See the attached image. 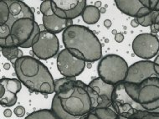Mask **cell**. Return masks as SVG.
Listing matches in <instances>:
<instances>
[{
  "mask_svg": "<svg viewBox=\"0 0 159 119\" xmlns=\"http://www.w3.org/2000/svg\"><path fill=\"white\" fill-rule=\"evenodd\" d=\"M65 49L76 58L85 62H95L102 58V44L96 35L87 27L72 25L63 31Z\"/></svg>",
  "mask_w": 159,
  "mask_h": 119,
  "instance_id": "cell-1",
  "label": "cell"
},
{
  "mask_svg": "<svg viewBox=\"0 0 159 119\" xmlns=\"http://www.w3.org/2000/svg\"><path fill=\"white\" fill-rule=\"evenodd\" d=\"M14 68L18 79L30 91L43 95L55 92V80L41 61L23 56L14 62Z\"/></svg>",
  "mask_w": 159,
  "mask_h": 119,
  "instance_id": "cell-2",
  "label": "cell"
},
{
  "mask_svg": "<svg viewBox=\"0 0 159 119\" xmlns=\"http://www.w3.org/2000/svg\"><path fill=\"white\" fill-rule=\"evenodd\" d=\"M87 87L88 85L77 80L76 85L70 91L57 94L62 108L67 113L78 117L87 116L92 112L93 108Z\"/></svg>",
  "mask_w": 159,
  "mask_h": 119,
  "instance_id": "cell-3",
  "label": "cell"
},
{
  "mask_svg": "<svg viewBox=\"0 0 159 119\" xmlns=\"http://www.w3.org/2000/svg\"><path fill=\"white\" fill-rule=\"evenodd\" d=\"M126 92L146 111L156 112L159 108V78H150L139 85L124 82Z\"/></svg>",
  "mask_w": 159,
  "mask_h": 119,
  "instance_id": "cell-4",
  "label": "cell"
},
{
  "mask_svg": "<svg viewBox=\"0 0 159 119\" xmlns=\"http://www.w3.org/2000/svg\"><path fill=\"white\" fill-rule=\"evenodd\" d=\"M128 67L122 57L117 55H108L99 61L97 72L99 77L104 82L116 86L125 81Z\"/></svg>",
  "mask_w": 159,
  "mask_h": 119,
  "instance_id": "cell-5",
  "label": "cell"
},
{
  "mask_svg": "<svg viewBox=\"0 0 159 119\" xmlns=\"http://www.w3.org/2000/svg\"><path fill=\"white\" fill-rule=\"evenodd\" d=\"M41 30L35 20L30 18H23L14 23L11 34L16 47L30 48L39 39Z\"/></svg>",
  "mask_w": 159,
  "mask_h": 119,
  "instance_id": "cell-6",
  "label": "cell"
},
{
  "mask_svg": "<svg viewBox=\"0 0 159 119\" xmlns=\"http://www.w3.org/2000/svg\"><path fill=\"white\" fill-rule=\"evenodd\" d=\"M23 18L34 20L29 6L20 0H2L0 3V25H7L11 30L14 23Z\"/></svg>",
  "mask_w": 159,
  "mask_h": 119,
  "instance_id": "cell-7",
  "label": "cell"
},
{
  "mask_svg": "<svg viewBox=\"0 0 159 119\" xmlns=\"http://www.w3.org/2000/svg\"><path fill=\"white\" fill-rule=\"evenodd\" d=\"M112 108L118 116L126 118H132L139 112L145 109L142 106L131 98L126 92L124 82L116 85L112 95Z\"/></svg>",
  "mask_w": 159,
  "mask_h": 119,
  "instance_id": "cell-8",
  "label": "cell"
},
{
  "mask_svg": "<svg viewBox=\"0 0 159 119\" xmlns=\"http://www.w3.org/2000/svg\"><path fill=\"white\" fill-rule=\"evenodd\" d=\"M115 86L104 82L100 77L88 84L87 91L91 97L92 108H112V95Z\"/></svg>",
  "mask_w": 159,
  "mask_h": 119,
  "instance_id": "cell-9",
  "label": "cell"
},
{
  "mask_svg": "<svg viewBox=\"0 0 159 119\" xmlns=\"http://www.w3.org/2000/svg\"><path fill=\"white\" fill-rule=\"evenodd\" d=\"M40 34L35 44L32 46L34 56L40 60H48L55 57L60 50V43L55 34L47 31L43 25H40Z\"/></svg>",
  "mask_w": 159,
  "mask_h": 119,
  "instance_id": "cell-10",
  "label": "cell"
},
{
  "mask_svg": "<svg viewBox=\"0 0 159 119\" xmlns=\"http://www.w3.org/2000/svg\"><path fill=\"white\" fill-rule=\"evenodd\" d=\"M132 47L136 56L148 61L159 52V39L154 34H141L133 39Z\"/></svg>",
  "mask_w": 159,
  "mask_h": 119,
  "instance_id": "cell-11",
  "label": "cell"
},
{
  "mask_svg": "<svg viewBox=\"0 0 159 119\" xmlns=\"http://www.w3.org/2000/svg\"><path fill=\"white\" fill-rule=\"evenodd\" d=\"M57 68L65 77L75 78L85 70L86 62L76 58L68 50L64 49L57 57Z\"/></svg>",
  "mask_w": 159,
  "mask_h": 119,
  "instance_id": "cell-12",
  "label": "cell"
},
{
  "mask_svg": "<svg viewBox=\"0 0 159 119\" xmlns=\"http://www.w3.org/2000/svg\"><path fill=\"white\" fill-rule=\"evenodd\" d=\"M40 12L42 14L43 25L47 31L50 33L57 34L66 30L73 25V20L61 19L54 13L51 0L43 1L40 4Z\"/></svg>",
  "mask_w": 159,
  "mask_h": 119,
  "instance_id": "cell-13",
  "label": "cell"
},
{
  "mask_svg": "<svg viewBox=\"0 0 159 119\" xmlns=\"http://www.w3.org/2000/svg\"><path fill=\"white\" fill-rule=\"evenodd\" d=\"M53 11L59 18L73 20L81 15L86 7L85 0H53Z\"/></svg>",
  "mask_w": 159,
  "mask_h": 119,
  "instance_id": "cell-14",
  "label": "cell"
},
{
  "mask_svg": "<svg viewBox=\"0 0 159 119\" xmlns=\"http://www.w3.org/2000/svg\"><path fill=\"white\" fill-rule=\"evenodd\" d=\"M150 78H159L154 68V62L151 61H140L128 67L127 76L124 82L139 85Z\"/></svg>",
  "mask_w": 159,
  "mask_h": 119,
  "instance_id": "cell-15",
  "label": "cell"
},
{
  "mask_svg": "<svg viewBox=\"0 0 159 119\" xmlns=\"http://www.w3.org/2000/svg\"><path fill=\"white\" fill-rule=\"evenodd\" d=\"M0 104L3 107H13L17 103V93L21 88V81L15 78H2L0 80Z\"/></svg>",
  "mask_w": 159,
  "mask_h": 119,
  "instance_id": "cell-16",
  "label": "cell"
},
{
  "mask_svg": "<svg viewBox=\"0 0 159 119\" xmlns=\"http://www.w3.org/2000/svg\"><path fill=\"white\" fill-rule=\"evenodd\" d=\"M115 3L121 13L135 19L145 17L152 12L149 8V0H116Z\"/></svg>",
  "mask_w": 159,
  "mask_h": 119,
  "instance_id": "cell-17",
  "label": "cell"
},
{
  "mask_svg": "<svg viewBox=\"0 0 159 119\" xmlns=\"http://www.w3.org/2000/svg\"><path fill=\"white\" fill-rule=\"evenodd\" d=\"M51 110L55 113V116L57 117L58 119H85V117H87L85 116L75 117H73L67 113L62 108V106L61 104V101H60V98H59L57 94H55L54 96V98L52 100Z\"/></svg>",
  "mask_w": 159,
  "mask_h": 119,
  "instance_id": "cell-18",
  "label": "cell"
},
{
  "mask_svg": "<svg viewBox=\"0 0 159 119\" xmlns=\"http://www.w3.org/2000/svg\"><path fill=\"white\" fill-rule=\"evenodd\" d=\"M77 80L75 78L63 77L55 80V94L66 93L74 88L76 85Z\"/></svg>",
  "mask_w": 159,
  "mask_h": 119,
  "instance_id": "cell-19",
  "label": "cell"
},
{
  "mask_svg": "<svg viewBox=\"0 0 159 119\" xmlns=\"http://www.w3.org/2000/svg\"><path fill=\"white\" fill-rule=\"evenodd\" d=\"M83 21L87 25H95L101 18L100 9L95 5H88L83 10L81 14Z\"/></svg>",
  "mask_w": 159,
  "mask_h": 119,
  "instance_id": "cell-20",
  "label": "cell"
},
{
  "mask_svg": "<svg viewBox=\"0 0 159 119\" xmlns=\"http://www.w3.org/2000/svg\"><path fill=\"white\" fill-rule=\"evenodd\" d=\"M1 51L3 56L5 57L7 60L12 61V63L14 64V62L18 59L23 57L22 50H20L19 47H8V48H1Z\"/></svg>",
  "mask_w": 159,
  "mask_h": 119,
  "instance_id": "cell-21",
  "label": "cell"
},
{
  "mask_svg": "<svg viewBox=\"0 0 159 119\" xmlns=\"http://www.w3.org/2000/svg\"><path fill=\"white\" fill-rule=\"evenodd\" d=\"M100 119H118V115L113 108H101L92 110Z\"/></svg>",
  "mask_w": 159,
  "mask_h": 119,
  "instance_id": "cell-22",
  "label": "cell"
},
{
  "mask_svg": "<svg viewBox=\"0 0 159 119\" xmlns=\"http://www.w3.org/2000/svg\"><path fill=\"white\" fill-rule=\"evenodd\" d=\"M25 119H58V117L55 116L52 110L41 109L28 115Z\"/></svg>",
  "mask_w": 159,
  "mask_h": 119,
  "instance_id": "cell-23",
  "label": "cell"
},
{
  "mask_svg": "<svg viewBox=\"0 0 159 119\" xmlns=\"http://www.w3.org/2000/svg\"><path fill=\"white\" fill-rule=\"evenodd\" d=\"M159 12L152 11L151 14H148L147 16L140 18V19H135L138 25H141L143 27H148V26H153L157 23V18H158Z\"/></svg>",
  "mask_w": 159,
  "mask_h": 119,
  "instance_id": "cell-24",
  "label": "cell"
},
{
  "mask_svg": "<svg viewBox=\"0 0 159 119\" xmlns=\"http://www.w3.org/2000/svg\"><path fill=\"white\" fill-rule=\"evenodd\" d=\"M132 118L134 119H159V112H152L148 111L139 112Z\"/></svg>",
  "mask_w": 159,
  "mask_h": 119,
  "instance_id": "cell-25",
  "label": "cell"
},
{
  "mask_svg": "<svg viewBox=\"0 0 159 119\" xmlns=\"http://www.w3.org/2000/svg\"><path fill=\"white\" fill-rule=\"evenodd\" d=\"M149 8L152 11L159 12V0H149Z\"/></svg>",
  "mask_w": 159,
  "mask_h": 119,
  "instance_id": "cell-26",
  "label": "cell"
},
{
  "mask_svg": "<svg viewBox=\"0 0 159 119\" xmlns=\"http://www.w3.org/2000/svg\"><path fill=\"white\" fill-rule=\"evenodd\" d=\"M14 113L18 117H22L25 116V108L22 107V106H19V107H17V108H14Z\"/></svg>",
  "mask_w": 159,
  "mask_h": 119,
  "instance_id": "cell-27",
  "label": "cell"
},
{
  "mask_svg": "<svg viewBox=\"0 0 159 119\" xmlns=\"http://www.w3.org/2000/svg\"><path fill=\"white\" fill-rule=\"evenodd\" d=\"M124 35L121 33H116L115 34V40L118 43H121L123 41Z\"/></svg>",
  "mask_w": 159,
  "mask_h": 119,
  "instance_id": "cell-28",
  "label": "cell"
},
{
  "mask_svg": "<svg viewBox=\"0 0 159 119\" xmlns=\"http://www.w3.org/2000/svg\"><path fill=\"white\" fill-rule=\"evenodd\" d=\"M154 68H155V71H156L157 74L159 76V56H157L156 57V59L154 60Z\"/></svg>",
  "mask_w": 159,
  "mask_h": 119,
  "instance_id": "cell-29",
  "label": "cell"
},
{
  "mask_svg": "<svg viewBox=\"0 0 159 119\" xmlns=\"http://www.w3.org/2000/svg\"><path fill=\"white\" fill-rule=\"evenodd\" d=\"M152 32H158L159 31V15L158 18H157V23L153 26H152Z\"/></svg>",
  "mask_w": 159,
  "mask_h": 119,
  "instance_id": "cell-30",
  "label": "cell"
},
{
  "mask_svg": "<svg viewBox=\"0 0 159 119\" xmlns=\"http://www.w3.org/2000/svg\"><path fill=\"white\" fill-rule=\"evenodd\" d=\"M85 119H100V118H99L98 117L96 116V114L94 113L93 112H90V113L88 114Z\"/></svg>",
  "mask_w": 159,
  "mask_h": 119,
  "instance_id": "cell-31",
  "label": "cell"
},
{
  "mask_svg": "<svg viewBox=\"0 0 159 119\" xmlns=\"http://www.w3.org/2000/svg\"><path fill=\"white\" fill-rule=\"evenodd\" d=\"M104 26L107 29H109L111 26V21L110 20H106L104 21Z\"/></svg>",
  "mask_w": 159,
  "mask_h": 119,
  "instance_id": "cell-32",
  "label": "cell"
},
{
  "mask_svg": "<svg viewBox=\"0 0 159 119\" xmlns=\"http://www.w3.org/2000/svg\"><path fill=\"white\" fill-rule=\"evenodd\" d=\"M3 114H4V116L6 117H10L12 116V111L10 109H6L4 112H3Z\"/></svg>",
  "mask_w": 159,
  "mask_h": 119,
  "instance_id": "cell-33",
  "label": "cell"
},
{
  "mask_svg": "<svg viewBox=\"0 0 159 119\" xmlns=\"http://www.w3.org/2000/svg\"><path fill=\"white\" fill-rule=\"evenodd\" d=\"M131 24H132V26H133V27H134V28H136V27H137V26H138V24H137V23L136 20H132Z\"/></svg>",
  "mask_w": 159,
  "mask_h": 119,
  "instance_id": "cell-34",
  "label": "cell"
},
{
  "mask_svg": "<svg viewBox=\"0 0 159 119\" xmlns=\"http://www.w3.org/2000/svg\"><path fill=\"white\" fill-rule=\"evenodd\" d=\"M101 5H102V2H101V1H96V3H95V6H96L97 8H100V7H101Z\"/></svg>",
  "mask_w": 159,
  "mask_h": 119,
  "instance_id": "cell-35",
  "label": "cell"
},
{
  "mask_svg": "<svg viewBox=\"0 0 159 119\" xmlns=\"http://www.w3.org/2000/svg\"><path fill=\"white\" fill-rule=\"evenodd\" d=\"M3 67H4V69L8 70V69H9V68H10V65H9V64H4V66H3Z\"/></svg>",
  "mask_w": 159,
  "mask_h": 119,
  "instance_id": "cell-36",
  "label": "cell"
},
{
  "mask_svg": "<svg viewBox=\"0 0 159 119\" xmlns=\"http://www.w3.org/2000/svg\"><path fill=\"white\" fill-rule=\"evenodd\" d=\"M105 12H106V8H102L101 9H100V13H102V14H103V13H105Z\"/></svg>",
  "mask_w": 159,
  "mask_h": 119,
  "instance_id": "cell-37",
  "label": "cell"
},
{
  "mask_svg": "<svg viewBox=\"0 0 159 119\" xmlns=\"http://www.w3.org/2000/svg\"><path fill=\"white\" fill-rule=\"evenodd\" d=\"M156 112H159V108H158V109H157V110Z\"/></svg>",
  "mask_w": 159,
  "mask_h": 119,
  "instance_id": "cell-38",
  "label": "cell"
},
{
  "mask_svg": "<svg viewBox=\"0 0 159 119\" xmlns=\"http://www.w3.org/2000/svg\"><path fill=\"white\" fill-rule=\"evenodd\" d=\"M129 119H134V118H129Z\"/></svg>",
  "mask_w": 159,
  "mask_h": 119,
  "instance_id": "cell-39",
  "label": "cell"
},
{
  "mask_svg": "<svg viewBox=\"0 0 159 119\" xmlns=\"http://www.w3.org/2000/svg\"><path fill=\"white\" fill-rule=\"evenodd\" d=\"M85 118H86V117H85Z\"/></svg>",
  "mask_w": 159,
  "mask_h": 119,
  "instance_id": "cell-40",
  "label": "cell"
}]
</instances>
